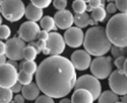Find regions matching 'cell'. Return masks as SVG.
Segmentation results:
<instances>
[{"instance_id": "cell-14", "label": "cell", "mask_w": 127, "mask_h": 103, "mask_svg": "<svg viewBox=\"0 0 127 103\" xmlns=\"http://www.w3.org/2000/svg\"><path fill=\"white\" fill-rule=\"evenodd\" d=\"M54 22L58 28L68 29L73 24V14L69 10H60L54 15Z\"/></svg>"}, {"instance_id": "cell-28", "label": "cell", "mask_w": 127, "mask_h": 103, "mask_svg": "<svg viewBox=\"0 0 127 103\" xmlns=\"http://www.w3.org/2000/svg\"><path fill=\"white\" fill-rule=\"evenodd\" d=\"M111 53L115 59L119 57H123L126 54V48H120V47H111Z\"/></svg>"}, {"instance_id": "cell-38", "label": "cell", "mask_w": 127, "mask_h": 103, "mask_svg": "<svg viewBox=\"0 0 127 103\" xmlns=\"http://www.w3.org/2000/svg\"><path fill=\"white\" fill-rule=\"evenodd\" d=\"M13 101H14L15 103H25V97H24L23 95H20V94L15 95Z\"/></svg>"}, {"instance_id": "cell-37", "label": "cell", "mask_w": 127, "mask_h": 103, "mask_svg": "<svg viewBox=\"0 0 127 103\" xmlns=\"http://www.w3.org/2000/svg\"><path fill=\"white\" fill-rule=\"evenodd\" d=\"M90 6H92L93 8H96V7H101L103 5V1L102 0H90L89 2ZM103 7V6H102Z\"/></svg>"}, {"instance_id": "cell-11", "label": "cell", "mask_w": 127, "mask_h": 103, "mask_svg": "<svg viewBox=\"0 0 127 103\" xmlns=\"http://www.w3.org/2000/svg\"><path fill=\"white\" fill-rule=\"evenodd\" d=\"M64 42L70 48H79L83 44L84 34L81 28L76 26L69 27L64 34Z\"/></svg>"}, {"instance_id": "cell-34", "label": "cell", "mask_w": 127, "mask_h": 103, "mask_svg": "<svg viewBox=\"0 0 127 103\" xmlns=\"http://www.w3.org/2000/svg\"><path fill=\"white\" fill-rule=\"evenodd\" d=\"M48 36H49V33L45 32V30H40L37 34L38 40H47Z\"/></svg>"}, {"instance_id": "cell-27", "label": "cell", "mask_w": 127, "mask_h": 103, "mask_svg": "<svg viewBox=\"0 0 127 103\" xmlns=\"http://www.w3.org/2000/svg\"><path fill=\"white\" fill-rule=\"evenodd\" d=\"M115 66L118 68V71L121 73L126 75V65H127V59L125 58V56L123 57H119L117 59H115Z\"/></svg>"}, {"instance_id": "cell-18", "label": "cell", "mask_w": 127, "mask_h": 103, "mask_svg": "<svg viewBox=\"0 0 127 103\" xmlns=\"http://www.w3.org/2000/svg\"><path fill=\"white\" fill-rule=\"evenodd\" d=\"M118 99L119 97L117 94H115L112 91L107 90V91H104L103 93H101L97 100L99 103H115L118 101Z\"/></svg>"}, {"instance_id": "cell-17", "label": "cell", "mask_w": 127, "mask_h": 103, "mask_svg": "<svg viewBox=\"0 0 127 103\" xmlns=\"http://www.w3.org/2000/svg\"><path fill=\"white\" fill-rule=\"evenodd\" d=\"M25 16L29 19V21L37 22L39 20H41V18L43 17V9H41V8H39V7H37L31 3L26 7Z\"/></svg>"}, {"instance_id": "cell-31", "label": "cell", "mask_w": 127, "mask_h": 103, "mask_svg": "<svg viewBox=\"0 0 127 103\" xmlns=\"http://www.w3.org/2000/svg\"><path fill=\"white\" fill-rule=\"evenodd\" d=\"M116 8L119 9L121 13H126L127 11V0H115Z\"/></svg>"}, {"instance_id": "cell-40", "label": "cell", "mask_w": 127, "mask_h": 103, "mask_svg": "<svg viewBox=\"0 0 127 103\" xmlns=\"http://www.w3.org/2000/svg\"><path fill=\"white\" fill-rule=\"evenodd\" d=\"M6 63V57L5 56H0V66Z\"/></svg>"}, {"instance_id": "cell-9", "label": "cell", "mask_w": 127, "mask_h": 103, "mask_svg": "<svg viewBox=\"0 0 127 103\" xmlns=\"http://www.w3.org/2000/svg\"><path fill=\"white\" fill-rule=\"evenodd\" d=\"M17 69L5 63L0 66V87L11 88L17 82Z\"/></svg>"}, {"instance_id": "cell-15", "label": "cell", "mask_w": 127, "mask_h": 103, "mask_svg": "<svg viewBox=\"0 0 127 103\" xmlns=\"http://www.w3.org/2000/svg\"><path fill=\"white\" fill-rule=\"evenodd\" d=\"M40 89L38 87V85L34 82L28 84V85H23V89H22V95L25 97V99L33 101L36 100L39 96H40Z\"/></svg>"}, {"instance_id": "cell-48", "label": "cell", "mask_w": 127, "mask_h": 103, "mask_svg": "<svg viewBox=\"0 0 127 103\" xmlns=\"http://www.w3.org/2000/svg\"><path fill=\"white\" fill-rule=\"evenodd\" d=\"M82 1H84V2L87 3V2H90V0H82Z\"/></svg>"}, {"instance_id": "cell-25", "label": "cell", "mask_w": 127, "mask_h": 103, "mask_svg": "<svg viewBox=\"0 0 127 103\" xmlns=\"http://www.w3.org/2000/svg\"><path fill=\"white\" fill-rule=\"evenodd\" d=\"M17 82H19L22 85H28L33 82V75L28 74L23 70H19L17 74Z\"/></svg>"}, {"instance_id": "cell-7", "label": "cell", "mask_w": 127, "mask_h": 103, "mask_svg": "<svg viewBox=\"0 0 127 103\" xmlns=\"http://www.w3.org/2000/svg\"><path fill=\"white\" fill-rule=\"evenodd\" d=\"M65 50V42L63 36L58 33H50L46 40V48L43 51L45 55L60 56Z\"/></svg>"}, {"instance_id": "cell-1", "label": "cell", "mask_w": 127, "mask_h": 103, "mask_svg": "<svg viewBox=\"0 0 127 103\" xmlns=\"http://www.w3.org/2000/svg\"><path fill=\"white\" fill-rule=\"evenodd\" d=\"M76 71L70 60L62 56H51L39 65L36 72L37 85L51 98H62L74 88Z\"/></svg>"}, {"instance_id": "cell-21", "label": "cell", "mask_w": 127, "mask_h": 103, "mask_svg": "<svg viewBox=\"0 0 127 103\" xmlns=\"http://www.w3.org/2000/svg\"><path fill=\"white\" fill-rule=\"evenodd\" d=\"M91 15H92V19H94L96 22H99V21H104L106 15H107V12H106L104 7L101 6V7L93 8Z\"/></svg>"}, {"instance_id": "cell-30", "label": "cell", "mask_w": 127, "mask_h": 103, "mask_svg": "<svg viewBox=\"0 0 127 103\" xmlns=\"http://www.w3.org/2000/svg\"><path fill=\"white\" fill-rule=\"evenodd\" d=\"M32 1V4L41 8V9H43V8H47L51 2H52V0H31Z\"/></svg>"}, {"instance_id": "cell-47", "label": "cell", "mask_w": 127, "mask_h": 103, "mask_svg": "<svg viewBox=\"0 0 127 103\" xmlns=\"http://www.w3.org/2000/svg\"><path fill=\"white\" fill-rule=\"evenodd\" d=\"M1 24H2V16L0 15V25H1Z\"/></svg>"}, {"instance_id": "cell-45", "label": "cell", "mask_w": 127, "mask_h": 103, "mask_svg": "<svg viewBox=\"0 0 127 103\" xmlns=\"http://www.w3.org/2000/svg\"><path fill=\"white\" fill-rule=\"evenodd\" d=\"M92 10H93V7L90 6V5H87V10L86 11H92Z\"/></svg>"}, {"instance_id": "cell-16", "label": "cell", "mask_w": 127, "mask_h": 103, "mask_svg": "<svg viewBox=\"0 0 127 103\" xmlns=\"http://www.w3.org/2000/svg\"><path fill=\"white\" fill-rule=\"evenodd\" d=\"M70 100L71 103H94L92 94L84 89H75Z\"/></svg>"}, {"instance_id": "cell-6", "label": "cell", "mask_w": 127, "mask_h": 103, "mask_svg": "<svg viewBox=\"0 0 127 103\" xmlns=\"http://www.w3.org/2000/svg\"><path fill=\"white\" fill-rule=\"evenodd\" d=\"M74 88L75 89L88 90L92 94L94 101L98 99V97L101 94V91H102V86H101L99 79L94 77L93 75H82V76H80L75 82Z\"/></svg>"}, {"instance_id": "cell-4", "label": "cell", "mask_w": 127, "mask_h": 103, "mask_svg": "<svg viewBox=\"0 0 127 103\" xmlns=\"http://www.w3.org/2000/svg\"><path fill=\"white\" fill-rule=\"evenodd\" d=\"M26 6L22 0H2L1 14L8 21L15 22L25 16Z\"/></svg>"}, {"instance_id": "cell-44", "label": "cell", "mask_w": 127, "mask_h": 103, "mask_svg": "<svg viewBox=\"0 0 127 103\" xmlns=\"http://www.w3.org/2000/svg\"><path fill=\"white\" fill-rule=\"evenodd\" d=\"M121 102H122V103H127V97H126V95H123V96H122Z\"/></svg>"}, {"instance_id": "cell-32", "label": "cell", "mask_w": 127, "mask_h": 103, "mask_svg": "<svg viewBox=\"0 0 127 103\" xmlns=\"http://www.w3.org/2000/svg\"><path fill=\"white\" fill-rule=\"evenodd\" d=\"M53 5L59 11L60 10H64L67 6V0H54L53 1Z\"/></svg>"}, {"instance_id": "cell-8", "label": "cell", "mask_w": 127, "mask_h": 103, "mask_svg": "<svg viewBox=\"0 0 127 103\" xmlns=\"http://www.w3.org/2000/svg\"><path fill=\"white\" fill-rule=\"evenodd\" d=\"M26 43L19 37H12L5 43V57L11 61H19L23 58Z\"/></svg>"}, {"instance_id": "cell-46", "label": "cell", "mask_w": 127, "mask_h": 103, "mask_svg": "<svg viewBox=\"0 0 127 103\" xmlns=\"http://www.w3.org/2000/svg\"><path fill=\"white\" fill-rule=\"evenodd\" d=\"M1 5H2V0H0V13H1Z\"/></svg>"}, {"instance_id": "cell-19", "label": "cell", "mask_w": 127, "mask_h": 103, "mask_svg": "<svg viewBox=\"0 0 127 103\" xmlns=\"http://www.w3.org/2000/svg\"><path fill=\"white\" fill-rule=\"evenodd\" d=\"M90 15L84 12V13H75L73 16V23H75L76 27L78 28H84L89 25V20H90Z\"/></svg>"}, {"instance_id": "cell-10", "label": "cell", "mask_w": 127, "mask_h": 103, "mask_svg": "<svg viewBox=\"0 0 127 103\" xmlns=\"http://www.w3.org/2000/svg\"><path fill=\"white\" fill-rule=\"evenodd\" d=\"M109 86L111 91L117 95L127 94V80L126 75L119 71H113L109 76Z\"/></svg>"}, {"instance_id": "cell-50", "label": "cell", "mask_w": 127, "mask_h": 103, "mask_svg": "<svg viewBox=\"0 0 127 103\" xmlns=\"http://www.w3.org/2000/svg\"><path fill=\"white\" fill-rule=\"evenodd\" d=\"M115 103H122V102H119V101H117V102H115Z\"/></svg>"}, {"instance_id": "cell-24", "label": "cell", "mask_w": 127, "mask_h": 103, "mask_svg": "<svg viewBox=\"0 0 127 103\" xmlns=\"http://www.w3.org/2000/svg\"><path fill=\"white\" fill-rule=\"evenodd\" d=\"M13 93L10 88H3L0 87V103H10L12 100Z\"/></svg>"}, {"instance_id": "cell-26", "label": "cell", "mask_w": 127, "mask_h": 103, "mask_svg": "<svg viewBox=\"0 0 127 103\" xmlns=\"http://www.w3.org/2000/svg\"><path fill=\"white\" fill-rule=\"evenodd\" d=\"M72 8L75 13H84L87 10V3L82 0H74L72 3Z\"/></svg>"}, {"instance_id": "cell-22", "label": "cell", "mask_w": 127, "mask_h": 103, "mask_svg": "<svg viewBox=\"0 0 127 103\" xmlns=\"http://www.w3.org/2000/svg\"><path fill=\"white\" fill-rule=\"evenodd\" d=\"M38 51L33 46H26L23 52V58L26 59V61H35L38 56Z\"/></svg>"}, {"instance_id": "cell-23", "label": "cell", "mask_w": 127, "mask_h": 103, "mask_svg": "<svg viewBox=\"0 0 127 103\" xmlns=\"http://www.w3.org/2000/svg\"><path fill=\"white\" fill-rule=\"evenodd\" d=\"M37 69H38V66L34 61H25L20 65V70L27 72L28 74H31V75L36 74Z\"/></svg>"}, {"instance_id": "cell-42", "label": "cell", "mask_w": 127, "mask_h": 103, "mask_svg": "<svg viewBox=\"0 0 127 103\" xmlns=\"http://www.w3.org/2000/svg\"><path fill=\"white\" fill-rule=\"evenodd\" d=\"M8 64H10V65H12V66H13V67H15L16 69L18 68V66H17V64L15 63V61H11V60H10V61L8 62Z\"/></svg>"}, {"instance_id": "cell-13", "label": "cell", "mask_w": 127, "mask_h": 103, "mask_svg": "<svg viewBox=\"0 0 127 103\" xmlns=\"http://www.w3.org/2000/svg\"><path fill=\"white\" fill-rule=\"evenodd\" d=\"M70 62L75 70L83 71L90 68L92 58H91V55L88 54L84 50H77L71 55Z\"/></svg>"}, {"instance_id": "cell-29", "label": "cell", "mask_w": 127, "mask_h": 103, "mask_svg": "<svg viewBox=\"0 0 127 103\" xmlns=\"http://www.w3.org/2000/svg\"><path fill=\"white\" fill-rule=\"evenodd\" d=\"M10 36V28L5 24L0 25V39H8Z\"/></svg>"}, {"instance_id": "cell-35", "label": "cell", "mask_w": 127, "mask_h": 103, "mask_svg": "<svg viewBox=\"0 0 127 103\" xmlns=\"http://www.w3.org/2000/svg\"><path fill=\"white\" fill-rule=\"evenodd\" d=\"M116 11H117L116 5H115L114 3H112V2H110V3L107 5V7H106V12H108V13H110V14H114V13H116Z\"/></svg>"}, {"instance_id": "cell-12", "label": "cell", "mask_w": 127, "mask_h": 103, "mask_svg": "<svg viewBox=\"0 0 127 103\" xmlns=\"http://www.w3.org/2000/svg\"><path fill=\"white\" fill-rule=\"evenodd\" d=\"M40 32V26L37 24V22L33 21H26L20 25L18 29L19 38L23 39L24 42H34L37 38V34Z\"/></svg>"}, {"instance_id": "cell-41", "label": "cell", "mask_w": 127, "mask_h": 103, "mask_svg": "<svg viewBox=\"0 0 127 103\" xmlns=\"http://www.w3.org/2000/svg\"><path fill=\"white\" fill-rule=\"evenodd\" d=\"M59 103H71V100L68 98H63L62 100H60Z\"/></svg>"}, {"instance_id": "cell-33", "label": "cell", "mask_w": 127, "mask_h": 103, "mask_svg": "<svg viewBox=\"0 0 127 103\" xmlns=\"http://www.w3.org/2000/svg\"><path fill=\"white\" fill-rule=\"evenodd\" d=\"M36 103H55L53 98L47 95H41L36 99Z\"/></svg>"}, {"instance_id": "cell-39", "label": "cell", "mask_w": 127, "mask_h": 103, "mask_svg": "<svg viewBox=\"0 0 127 103\" xmlns=\"http://www.w3.org/2000/svg\"><path fill=\"white\" fill-rule=\"evenodd\" d=\"M5 55V44L0 40V56Z\"/></svg>"}, {"instance_id": "cell-5", "label": "cell", "mask_w": 127, "mask_h": 103, "mask_svg": "<svg viewBox=\"0 0 127 103\" xmlns=\"http://www.w3.org/2000/svg\"><path fill=\"white\" fill-rule=\"evenodd\" d=\"M112 59L110 57H97L93 62H91V72L94 77L97 79H107L113 72V65L111 63Z\"/></svg>"}, {"instance_id": "cell-49", "label": "cell", "mask_w": 127, "mask_h": 103, "mask_svg": "<svg viewBox=\"0 0 127 103\" xmlns=\"http://www.w3.org/2000/svg\"><path fill=\"white\" fill-rule=\"evenodd\" d=\"M10 103H15V102H14V101H12V100H11V101H10Z\"/></svg>"}, {"instance_id": "cell-3", "label": "cell", "mask_w": 127, "mask_h": 103, "mask_svg": "<svg viewBox=\"0 0 127 103\" xmlns=\"http://www.w3.org/2000/svg\"><path fill=\"white\" fill-rule=\"evenodd\" d=\"M127 14L119 13L111 17L106 26V34L110 43L115 47H127Z\"/></svg>"}, {"instance_id": "cell-36", "label": "cell", "mask_w": 127, "mask_h": 103, "mask_svg": "<svg viewBox=\"0 0 127 103\" xmlns=\"http://www.w3.org/2000/svg\"><path fill=\"white\" fill-rule=\"evenodd\" d=\"M22 89H23V85L19 83V82H16V83L10 88L12 93H19V92H22Z\"/></svg>"}, {"instance_id": "cell-43", "label": "cell", "mask_w": 127, "mask_h": 103, "mask_svg": "<svg viewBox=\"0 0 127 103\" xmlns=\"http://www.w3.org/2000/svg\"><path fill=\"white\" fill-rule=\"evenodd\" d=\"M98 22H96L94 19H92V18H90V20H89V24H91V25H95V24H97Z\"/></svg>"}, {"instance_id": "cell-20", "label": "cell", "mask_w": 127, "mask_h": 103, "mask_svg": "<svg viewBox=\"0 0 127 103\" xmlns=\"http://www.w3.org/2000/svg\"><path fill=\"white\" fill-rule=\"evenodd\" d=\"M40 25L42 28H43V30H45L47 33L57 29V26L55 25V22H54V19H53L51 16L42 17L40 20Z\"/></svg>"}, {"instance_id": "cell-2", "label": "cell", "mask_w": 127, "mask_h": 103, "mask_svg": "<svg viewBox=\"0 0 127 103\" xmlns=\"http://www.w3.org/2000/svg\"><path fill=\"white\" fill-rule=\"evenodd\" d=\"M82 45L84 46V51L95 57L106 55L112 47V44L106 34L105 28L102 26H93L88 29Z\"/></svg>"}]
</instances>
